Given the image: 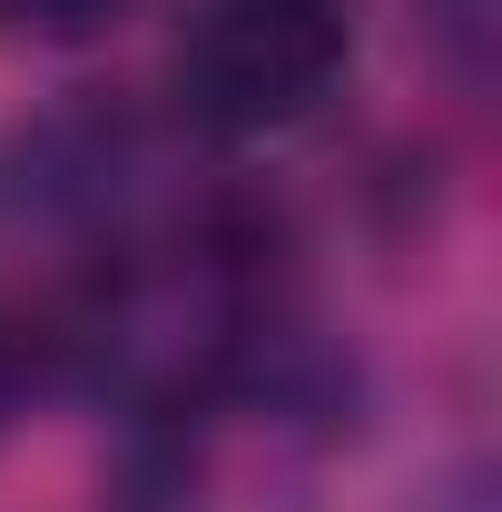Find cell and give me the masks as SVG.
<instances>
[{
    "label": "cell",
    "mask_w": 502,
    "mask_h": 512,
    "mask_svg": "<svg viewBox=\"0 0 502 512\" xmlns=\"http://www.w3.org/2000/svg\"><path fill=\"white\" fill-rule=\"evenodd\" d=\"M424 30H434V50L463 79H483L493 69V40H502V0H424Z\"/></svg>",
    "instance_id": "obj_2"
},
{
    "label": "cell",
    "mask_w": 502,
    "mask_h": 512,
    "mask_svg": "<svg viewBox=\"0 0 502 512\" xmlns=\"http://www.w3.org/2000/svg\"><path fill=\"white\" fill-rule=\"evenodd\" d=\"M414 512H493V493H483V473H463V483H443V493H424Z\"/></svg>",
    "instance_id": "obj_4"
},
{
    "label": "cell",
    "mask_w": 502,
    "mask_h": 512,
    "mask_svg": "<svg viewBox=\"0 0 502 512\" xmlns=\"http://www.w3.org/2000/svg\"><path fill=\"white\" fill-rule=\"evenodd\" d=\"M10 10H20V20H40V30H99L119 0H10Z\"/></svg>",
    "instance_id": "obj_3"
},
{
    "label": "cell",
    "mask_w": 502,
    "mask_h": 512,
    "mask_svg": "<svg viewBox=\"0 0 502 512\" xmlns=\"http://www.w3.org/2000/svg\"><path fill=\"white\" fill-rule=\"evenodd\" d=\"M345 60V0H197L178 30V109L207 138H276L335 99Z\"/></svg>",
    "instance_id": "obj_1"
}]
</instances>
